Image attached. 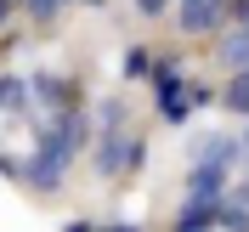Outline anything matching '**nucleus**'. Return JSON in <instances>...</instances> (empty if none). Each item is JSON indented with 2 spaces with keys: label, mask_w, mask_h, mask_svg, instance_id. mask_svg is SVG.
<instances>
[{
  "label": "nucleus",
  "mask_w": 249,
  "mask_h": 232,
  "mask_svg": "<svg viewBox=\"0 0 249 232\" xmlns=\"http://www.w3.org/2000/svg\"><path fill=\"white\" fill-rule=\"evenodd\" d=\"M91 159H96V176L119 181V176H130L142 159H147V142H142L130 125H102V136H96Z\"/></svg>",
  "instance_id": "obj_1"
},
{
  "label": "nucleus",
  "mask_w": 249,
  "mask_h": 232,
  "mask_svg": "<svg viewBox=\"0 0 249 232\" xmlns=\"http://www.w3.org/2000/svg\"><path fill=\"white\" fill-rule=\"evenodd\" d=\"M68 159H74V153H68V147L46 130V136H40V147H34V159L23 164V176H17V181L34 187V193H57V187H62V164H68Z\"/></svg>",
  "instance_id": "obj_2"
},
{
  "label": "nucleus",
  "mask_w": 249,
  "mask_h": 232,
  "mask_svg": "<svg viewBox=\"0 0 249 232\" xmlns=\"http://www.w3.org/2000/svg\"><path fill=\"white\" fill-rule=\"evenodd\" d=\"M227 23V0H181V34H210Z\"/></svg>",
  "instance_id": "obj_3"
},
{
  "label": "nucleus",
  "mask_w": 249,
  "mask_h": 232,
  "mask_svg": "<svg viewBox=\"0 0 249 232\" xmlns=\"http://www.w3.org/2000/svg\"><path fill=\"white\" fill-rule=\"evenodd\" d=\"M238 159H244V142L238 136H198L193 142V164H227L232 170Z\"/></svg>",
  "instance_id": "obj_4"
},
{
  "label": "nucleus",
  "mask_w": 249,
  "mask_h": 232,
  "mask_svg": "<svg viewBox=\"0 0 249 232\" xmlns=\"http://www.w3.org/2000/svg\"><path fill=\"white\" fill-rule=\"evenodd\" d=\"M227 164H193V176H187V193H198V198H221L227 193Z\"/></svg>",
  "instance_id": "obj_5"
},
{
  "label": "nucleus",
  "mask_w": 249,
  "mask_h": 232,
  "mask_svg": "<svg viewBox=\"0 0 249 232\" xmlns=\"http://www.w3.org/2000/svg\"><path fill=\"white\" fill-rule=\"evenodd\" d=\"M221 62H227V68H249V23H232V29H227V40H221Z\"/></svg>",
  "instance_id": "obj_6"
},
{
  "label": "nucleus",
  "mask_w": 249,
  "mask_h": 232,
  "mask_svg": "<svg viewBox=\"0 0 249 232\" xmlns=\"http://www.w3.org/2000/svg\"><path fill=\"white\" fill-rule=\"evenodd\" d=\"M215 210H221V198H198V193H187L176 227H215Z\"/></svg>",
  "instance_id": "obj_7"
},
{
  "label": "nucleus",
  "mask_w": 249,
  "mask_h": 232,
  "mask_svg": "<svg viewBox=\"0 0 249 232\" xmlns=\"http://www.w3.org/2000/svg\"><path fill=\"white\" fill-rule=\"evenodd\" d=\"M221 102H227V113H249V68H238V79L227 85Z\"/></svg>",
  "instance_id": "obj_8"
},
{
  "label": "nucleus",
  "mask_w": 249,
  "mask_h": 232,
  "mask_svg": "<svg viewBox=\"0 0 249 232\" xmlns=\"http://www.w3.org/2000/svg\"><path fill=\"white\" fill-rule=\"evenodd\" d=\"M0 108H29V85L17 74H0Z\"/></svg>",
  "instance_id": "obj_9"
},
{
  "label": "nucleus",
  "mask_w": 249,
  "mask_h": 232,
  "mask_svg": "<svg viewBox=\"0 0 249 232\" xmlns=\"http://www.w3.org/2000/svg\"><path fill=\"white\" fill-rule=\"evenodd\" d=\"M17 6H29V17H34V23H51V17L68 6V0H17Z\"/></svg>",
  "instance_id": "obj_10"
},
{
  "label": "nucleus",
  "mask_w": 249,
  "mask_h": 232,
  "mask_svg": "<svg viewBox=\"0 0 249 232\" xmlns=\"http://www.w3.org/2000/svg\"><path fill=\"white\" fill-rule=\"evenodd\" d=\"M147 68H153V57H147V51H130V57H124V79H142Z\"/></svg>",
  "instance_id": "obj_11"
},
{
  "label": "nucleus",
  "mask_w": 249,
  "mask_h": 232,
  "mask_svg": "<svg viewBox=\"0 0 249 232\" xmlns=\"http://www.w3.org/2000/svg\"><path fill=\"white\" fill-rule=\"evenodd\" d=\"M136 12H142V17H159V12H164V0H136Z\"/></svg>",
  "instance_id": "obj_12"
}]
</instances>
